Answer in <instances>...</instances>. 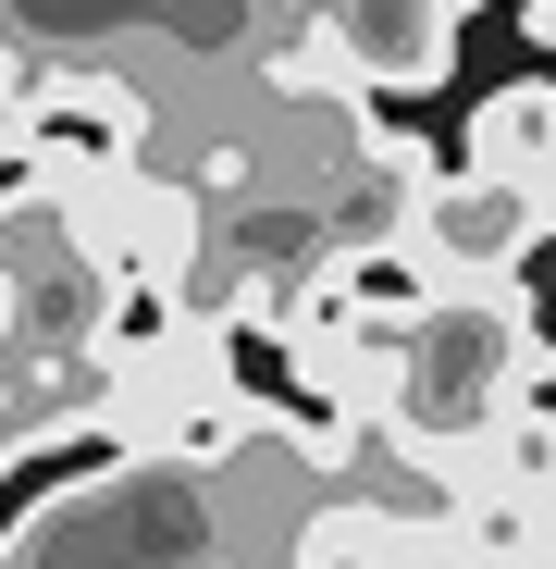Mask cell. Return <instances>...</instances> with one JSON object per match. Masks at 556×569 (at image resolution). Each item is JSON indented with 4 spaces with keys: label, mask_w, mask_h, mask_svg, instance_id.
I'll return each mask as SVG.
<instances>
[{
    "label": "cell",
    "mask_w": 556,
    "mask_h": 569,
    "mask_svg": "<svg viewBox=\"0 0 556 569\" xmlns=\"http://www.w3.org/2000/svg\"><path fill=\"white\" fill-rule=\"evenodd\" d=\"M544 371V322L519 298V272H457L445 298L408 310V397H396V433L471 458Z\"/></svg>",
    "instance_id": "1"
},
{
    "label": "cell",
    "mask_w": 556,
    "mask_h": 569,
    "mask_svg": "<svg viewBox=\"0 0 556 569\" xmlns=\"http://www.w3.org/2000/svg\"><path fill=\"white\" fill-rule=\"evenodd\" d=\"M408 236H421L445 272H519L532 248H556L544 186H532V173H471V161H445V173H433V199H421Z\"/></svg>",
    "instance_id": "2"
},
{
    "label": "cell",
    "mask_w": 556,
    "mask_h": 569,
    "mask_svg": "<svg viewBox=\"0 0 556 569\" xmlns=\"http://www.w3.org/2000/svg\"><path fill=\"white\" fill-rule=\"evenodd\" d=\"M457 161H471V173H544L556 161V74H507L495 100H471Z\"/></svg>",
    "instance_id": "3"
},
{
    "label": "cell",
    "mask_w": 556,
    "mask_h": 569,
    "mask_svg": "<svg viewBox=\"0 0 556 569\" xmlns=\"http://www.w3.org/2000/svg\"><path fill=\"white\" fill-rule=\"evenodd\" d=\"M26 100V50H13V13H0V112Z\"/></svg>",
    "instance_id": "4"
},
{
    "label": "cell",
    "mask_w": 556,
    "mask_h": 569,
    "mask_svg": "<svg viewBox=\"0 0 556 569\" xmlns=\"http://www.w3.org/2000/svg\"><path fill=\"white\" fill-rule=\"evenodd\" d=\"M519 38H532V50H556V0H519Z\"/></svg>",
    "instance_id": "5"
},
{
    "label": "cell",
    "mask_w": 556,
    "mask_h": 569,
    "mask_svg": "<svg viewBox=\"0 0 556 569\" xmlns=\"http://www.w3.org/2000/svg\"><path fill=\"white\" fill-rule=\"evenodd\" d=\"M532 186H544V223H556V161H544V173H532Z\"/></svg>",
    "instance_id": "6"
},
{
    "label": "cell",
    "mask_w": 556,
    "mask_h": 569,
    "mask_svg": "<svg viewBox=\"0 0 556 569\" xmlns=\"http://www.w3.org/2000/svg\"><path fill=\"white\" fill-rule=\"evenodd\" d=\"M471 13H483V0H471Z\"/></svg>",
    "instance_id": "7"
}]
</instances>
